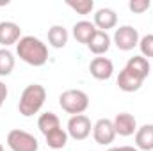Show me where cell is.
Returning <instances> with one entry per match:
<instances>
[{
	"label": "cell",
	"instance_id": "obj_5",
	"mask_svg": "<svg viewBox=\"0 0 153 151\" xmlns=\"http://www.w3.org/2000/svg\"><path fill=\"white\" fill-rule=\"evenodd\" d=\"M139 32H137V29H134L132 25H123V27H119V29H116L114 32V44L119 48V50H123V52H130V50H134L135 46H139Z\"/></svg>",
	"mask_w": 153,
	"mask_h": 151
},
{
	"label": "cell",
	"instance_id": "obj_14",
	"mask_svg": "<svg viewBox=\"0 0 153 151\" xmlns=\"http://www.w3.org/2000/svg\"><path fill=\"white\" fill-rule=\"evenodd\" d=\"M143 85V80L137 78L134 73H130L126 68H123L117 75V87L123 91V93H135L139 91Z\"/></svg>",
	"mask_w": 153,
	"mask_h": 151
},
{
	"label": "cell",
	"instance_id": "obj_22",
	"mask_svg": "<svg viewBox=\"0 0 153 151\" xmlns=\"http://www.w3.org/2000/svg\"><path fill=\"white\" fill-rule=\"evenodd\" d=\"M139 48H141V55L150 59L153 57V34H146L139 39Z\"/></svg>",
	"mask_w": 153,
	"mask_h": 151
},
{
	"label": "cell",
	"instance_id": "obj_11",
	"mask_svg": "<svg viewBox=\"0 0 153 151\" xmlns=\"http://www.w3.org/2000/svg\"><path fill=\"white\" fill-rule=\"evenodd\" d=\"M94 27L98 30H103L107 32L109 29H114L117 25V14H116L114 9H109V7H102L94 13Z\"/></svg>",
	"mask_w": 153,
	"mask_h": 151
},
{
	"label": "cell",
	"instance_id": "obj_19",
	"mask_svg": "<svg viewBox=\"0 0 153 151\" xmlns=\"http://www.w3.org/2000/svg\"><path fill=\"white\" fill-rule=\"evenodd\" d=\"M38 128H39V132H41L43 135H46V133H50L52 130L61 128V119L57 117V114L45 112V114H41V115H39Z\"/></svg>",
	"mask_w": 153,
	"mask_h": 151
},
{
	"label": "cell",
	"instance_id": "obj_24",
	"mask_svg": "<svg viewBox=\"0 0 153 151\" xmlns=\"http://www.w3.org/2000/svg\"><path fill=\"white\" fill-rule=\"evenodd\" d=\"M7 94H9L7 85L0 80V105H4V101H5V98H7Z\"/></svg>",
	"mask_w": 153,
	"mask_h": 151
},
{
	"label": "cell",
	"instance_id": "obj_27",
	"mask_svg": "<svg viewBox=\"0 0 153 151\" xmlns=\"http://www.w3.org/2000/svg\"><path fill=\"white\" fill-rule=\"evenodd\" d=\"M0 151H4V146H2V144H0Z\"/></svg>",
	"mask_w": 153,
	"mask_h": 151
},
{
	"label": "cell",
	"instance_id": "obj_1",
	"mask_svg": "<svg viewBox=\"0 0 153 151\" xmlns=\"http://www.w3.org/2000/svg\"><path fill=\"white\" fill-rule=\"evenodd\" d=\"M16 53L25 64L34 66V68L45 66L46 61H48L46 44L39 38H34V36H23L16 43Z\"/></svg>",
	"mask_w": 153,
	"mask_h": 151
},
{
	"label": "cell",
	"instance_id": "obj_6",
	"mask_svg": "<svg viewBox=\"0 0 153 151\" xmlns=\"http://www.w3.org/2000/svg\"><path fill=\"white\" fill-rule=\"evenodd\" d=\"M68 135L75 141H84L91 135L93 132V124H91V119L84 114L80 115H71L70 121H68Z\"/></svg>",
	"mask_w": 153,
	"mask_h": 151
},
{
	"label": "cell",
	"instance_id": "obj_28",
	"mask_svg": "<svg viewBox=\"0 0 153 151\" xmlns=\"http://www.w3.org/2000/svg\"><path fill=\"white\" fill-rule=\"evenodd\" d=\"M0 109H2V105H0Z\"/></svg>",
	"mask_w": 153,
	"mask_h": 151
},
{
	"label": "cell",
	"instance_id": "obj_4",
	"mask_svg": "<svg viewBox=\"0 0 153 151\" xmlns=\"http://www.w3.org/2000/svg\"><path fill=\"white\" fill-rule=\"evenodd\" d=\"M7 146L11 151H38V139L25 130H11L7 133Z\"/></svg>",
	"mask_w": 153,
	"mask_h": 151
},
{
	"label": "cell",
	"instance_id": "obj_21",
	"mask_svg": "<svg viewBox=\"0 0 153 151\" xmlns=\"http://www.w3.org/2000/svg\"><path fill=\"white\" fill-rule=\"evenodd\" d=\"M66 5L71 7L78 14H89L94 9V2L93 0H66Z\"/></svg>",
	"mask_w": 153,
	"mask_h": 151
},
{
	"label": "cell",
	"instance_id": "obj_9",
	"mask_svg": "<svg viewBox=\"0 0 153 151\" xmlns=\"http://www.w3.org/2000/svg\"><path fill=\"white\" fill-rule=\"evenodd\" d=\"M89 71L96 80H109L114 73V64L107 57H94L89 64Z\"/></svg>",
	"mask_w": 153,
	"mask_h": 151
},
{
	"label": "cell",
	"instance_id": "obj_26",
	"mask_svg": "<svg viewBox=\"0 0 153 151\" xmlns=\"http://www.w3.org/2000/svg\"><path fill=\"white\" fill-rule=\"evenodd\" d=\"M105 151H121L119 148H109V150H105Z\"/></svg>",
	"mask_w": 153,
	"mask_h": 151
},
{
	"label": "cell",
	"instance_id": "obj_15",
	"mask_svg": "<svg viewBox=\"0 0 153 151\" xmlns=\"http://www.w3.org/2000/svg\"><path fill=\"white\" fill-rule=\"evenodd\" d=\"M96 30H98V29L94 27V23H93V21H87V20L76 21L75 25H73V36H75V39L78 43L85 44V46H87V43L91 41V38L94 36Z\"/></svg>",
	"mask_w": 153,
	"mask_h": 151
},
{
	"label": "cell",
	"instance_id": "obj_8",
	"mask_svg": "<svg viewBox=\"0 0 153 151\" xmlns=\"http://www.w3.org/2000/svg\"><path fill=\"white\" fill-rule=\"evenodd\" d=\"M112 124H114L116 135H121V137H130L137 132V121L128 112H119L112 119Z\"/></svg>",
	"mask_w": 153,
	"mask_h": 151
},
{
	"label": "cell",
	"instance_id": "obj_13",
	"mask_svg": "<svg viewBox=\"0 0 153 151\" xmlns=\"http://www.w3.org/2000/svg\"><path fill=\"white\" fill-rule=\"evenodd\" d=\"M111 43H112V39H111V36H109L107 32H103V30H96L94 36L91 38V41L87 43V48H89L91 53H94V55H103V53L109 52Z\"/></svg>",
	"mask_w": 153,
	"mask_h": 151
},
{
	"label": "cell",
	"instance_id": "obj_16",
	"mask_svg": "<svg viewBox=\"0 0 153 151\" xmlns=\"http://www.w3.org/2000/svg\"><path fill=\"white\" fill-rule=\"evenodd\" d=\"M135 146L143 151L153 150V124H144L135 132Z\"/></svg>",
	"mask_w": 153,
	"mask_h": 151
},
{
	"label": "cell",
	"instance_id": "obj_2",
	"mask_svg": "<svg viewBox=\"0 0 153 151\" xmlns=\"http://www.w3.org/2000/svg\"><path fill=\"white\" fill-rule=\"evenodd\" d=\"M46 100V89L41 84H30L23 89L20 101H18V110L23 117H32L34 114L41 110Z\"/></svg>",
	"mask_w": 153,
	"mask_h": 151
},
{
	"label": "cell",
	"instance_id": "obj_17",
	"mask_svg": "<svg viewBox=\"0 0 153 151\" xmlns=\"http://www.w3.org/2000/svg\"><path fill=\"white\" fill-rule=\"evenodd\" d=\"M68 38H70V34L62 25H53L48 30V43L53 48H64L68 43Z\"/></svg>",
	"mask_w": 153,
	"mask_h": 151
},
{
	"label": "cell",
	"instance_id": "obj_18",
	"mask_svg": "<svg viewBox=\"0 0 153 151\" xmlns=\"http://www.w3.org/2000/svg\"><path fill=\"white\" fill-rule=\"evenodd\" d=\"M68 132L66 130H62V128H55V130H52L50 133H46L45 135V139H46V144H48V148H52V150H62L66 144H68Z\"/></svg>",
	"mask_w": 153,
	"mask_h": 151
},
{
	"label": "cell",
	"instance_id": "obj_25",
	"mask_svg": "<svg viewBox=\"0 0 153 151\" xmlns=\"http://www.w3.org/2000/svg\"><path fill=\"white\" fill-rule=\"evenodd\" d=\"M119 150H121V151H139L137 148H132V146H121Z\"/></svg>",
	"mask_w": 153,
	"mask_h": 151
},
{
	"label": "cell",
	"instance_id": "obj_3",
	"mask_svg": "<svg viewBox=\"0 0 153 151\" xmlns=\"http://www.w3.org/2000/svg\"><path fill=\"white\" fill-rule=\"evenodd\" d=\"M59 105L64 112L71 114V115H80L89 107V96L87 93L80 89H68L59 96Z\"/></svg>",
	"mask_w": 153,
	"mask_h": 151
},
{
	"label": "cell",
	"instance_id": "obj_23",
	"mask_svg": "<svg viewBox=\"0 0 153 151\" xmlns=\"http://www.w3.org/2000/svg\"><path fill=\"white\" fill-rule=\"evenodd\" d=\"M150 7H152V2H150V0H130V2H128V9H130L132 13H135V14H143V13H146Z\"/></svg>",
	"mask_w": 153,
	"mask_h": 151
},
{
	"label": "cell",
	"instance_id": "obj_7",
	"mask_svg": "<svg viewBox=\"0 0 153 151\" xmlns=\"http://www.w3.org/2000/svg\"><path fill=\"white\" fill-rule=\"evenodd\" d=\"M93 137L96 141V144L100 146H109L112 144L116 139V130L114 124L111 119H98L94 124H93Z\"/></svg>",
	"mask_w": 153,
	"mask_h": 151
},
{
	"label": "cell",
	"instance_id": "obj_10",
	"mask_svg": "<svg viewBox=\"0 0 153 151\" xmlns=\"http://www.w3.org/2000/svg\"><path fill=\"white\" fill-rule=\"evenodd\" d=\"M22 39V29L14 21H0V44L2 46H11L16 44Z\"/></svg>",
	"mask_w": 153,
	"mask_h": 151
},
{
	"label": "cell",
	"instance_id": "obj_12",
	"mask_svg": "<svg viewBox=\"0 0 153 151\" xmlns=\"http://www.w3.org/2000/svg\"><path fill=\"white\" fill-rule=\"evenodd\" d=\"M125 68H126L130 73H134L137 78H141L143 82L148 78V75H150V70H152V68H150L148 59H146V57H143V55H134V57H130Z\"/></svg>",
	"mask_w": 153,
	"mask_h": 151
},
{
	"label": "cell",
	"instance_id": "obj_20",
	"mask_svg": "<svg viewBox=\"0 0 153 151\" xmlns=\"http://www.w3.org/2000/svg\"><path fill=\"white\" fill-rule=\"evenodd\" d=\"M14 70V55L7 48H0V76H9Z\"/></svg>",
	"mask_w": 153,
	"mask_h": 151
}]
</instances>
